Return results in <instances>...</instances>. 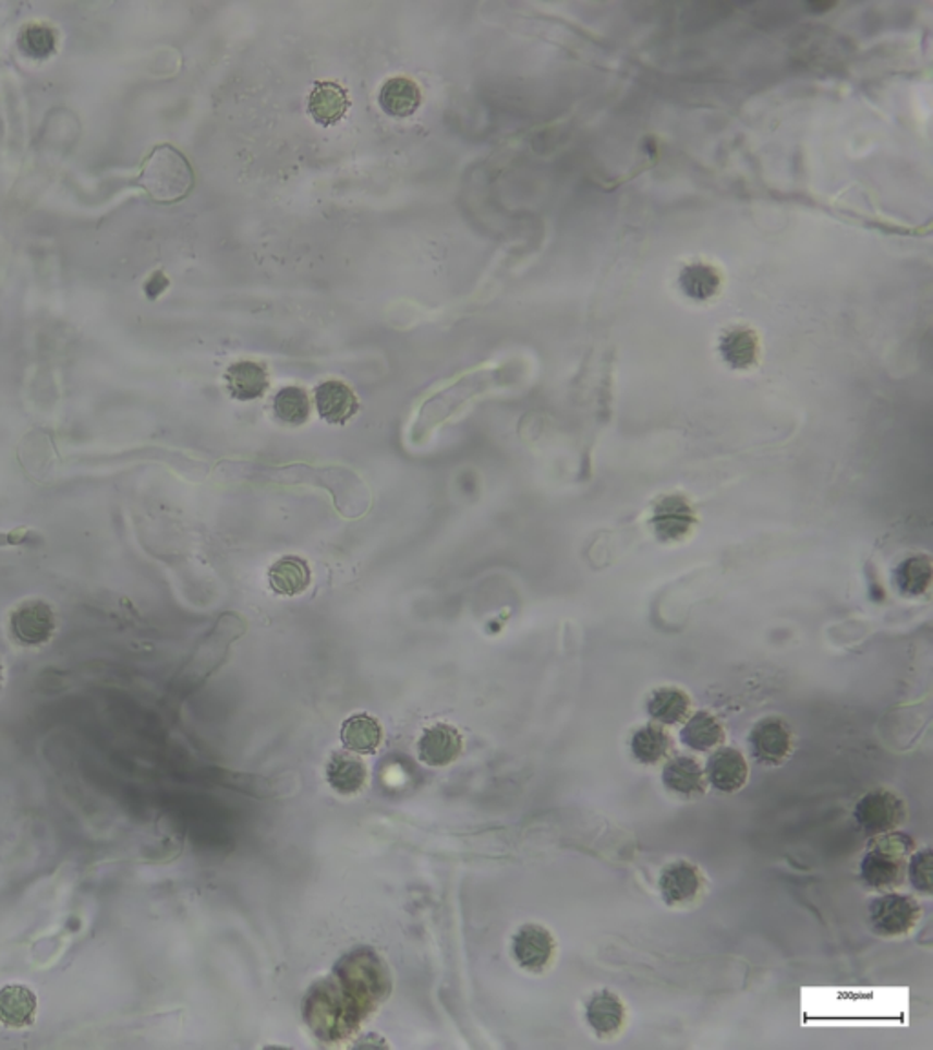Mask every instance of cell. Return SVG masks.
<instances>
[{
	"instance_id": "6",
	"label": "cell",
	"mask_w": 933,
	"mask_h": 1050,
	"mask_svg": "<svg viewBox=\"0 0 933 1050\" xmlns=\"http://www.w3.org/2000/svg\"><path fill=\"white\" fill-rule=\"evenodd\" d=\"M556 943L549 930L540 925H525L512 940V956L529 973H544L555 957Z\"/></svg>"
},
{
	"instance_id": "27",
	"label": "cell",
	"mask_w": 933,
	"mask_h": 1050,
	"mask_svg": "<svg viewBox=\"0 0 933 1050\" xmlns=\"http://www.w3.org/2000/svg\"><path fill=\"white\" fill-rule=\"evenodd\" d=\"M327 779L338 794H358L367 783V768L352 756H334L327 768Z\"/></svg>"
},
{
	"instance_id": "16",
	"label": "cell",
	"mask_w": 933,
	"mask_h": 1050,
	"mask_svg": "<svg viewBox=\"0 0 933 1050\" xmlns=\"http://www.w3.org/2000/svg\"><path fill=\"white\" fill-rule=\"evenodd\" d=\"M37 1016V995L24 985H7L0 989V1023L4 1027H32Z\"/></svg>"
},
{
	"instance_id": "26",
	"label": "cell",
	"mask_w": 933,
	"mask_h": 1050,
	"mask_svg": "<svg viewBox=\"0 0 933 1050\" xmlns=\"http://www.w3.org/2000/svg\"><path fill=\"white\" fill-rule=\"evenodd\" d=\"M272 409L276 418L284 425H292V427L305 425L311 418V396L303 387L289 385L279 389L278 395L274 396Z\"/></svg>"
},
{
	"instance_id": "20",
	"label": "cell",
	"mask_w": 933,
	"mask_h": 1050,
	"mask_svg": "<svg viewBox=\"0 0 933 1050\" xmlns=\"http://www.w3.org/2000/svg\"><path fill=\"white\" fill-rule=\"evenodd\" d=\"M718 350L729 367L750 369L759 362V338L750 328H729L718 341Z\"/></svg>"
},
{
	"instance_id": "18",
	"label": "cell",
	"mask_w": 933,
	"mask_h": 1050,
	"mask_svg": "<svg viewBox=\"0 0 933 1050\" xmlns=\"http://www.w3.org/2000/svg\"><path fill=\"white\" fill-rule=\"evenodd\" d=\"M585 1019L598 1036H615L626 1023V1005L617 994L602 990L591 995L585 1006Z\"/></svg>"
},
{
	"instance_id": "22",
	"label": "cell",
	"mask_w": 933,
	"mask_h": 1050,
	"mask_svg": "<svg viewBox=\"0 0 933 1050\" xmlns=\"http://www.w3.org/2000/svg\"><path fill=\"white\" fill-rule=\"evenodd\" d=\"M678 287L689 300L710 301L723 289V276L707 263H689L678 274Z\"/></svg>"
},
{
	"instance_id": "21",
	"label": "cell",
	"mask_w": 933,
	"mask_h": 1050,
	"mask_svg": "<svg viewBox=\"0 0 933 1050\" xmlns=\"http://www.w3.org/2000/svg\"><path fill=\"white\" fill-rule=\"evenodd\" d=\"M341 740H343L347 750L362 753V756H371L381 745L384 729L376 719L371 717L367 713H360V715H352L344 721L343 726H341Z\"/></svg>"
},
{
	"instance_id": "14",
	"label": "cell",
	"mask_w": 933,
	"mask_h": 1050,
	"mask_svg": "<svg viewBox=\"0 0 933 1050\" xmlns=\"http://www.w3.org/2000/svg\"><path fill=\"white\" fill-rule=\"evenodd\" d=\"M461 753V735L449 724H434L417 740V756L428 767H445Z\"/></svg>"
},
{
	"instance_id": "10",
	"label": "cell",
	"mask_w": 933,
	"mask_h": 1050,
	"mask_svg": "<svg viewBox=\"0 0 933 1050\" xmlns=\"http://www.w3.org/2000/svg\"><path fill=\"white\" fill-rule=\"evenodd\" d=\"M306 108L319 126L330 129L347 116L350 108L349 92L334 81H317L308 94Z\"/></svg>"
},
{
	"instance_id": "11",
	"label": "cell",
	"mask_w": 933,
	"mask_h": 1050,
	"mask_svg": "<svg viewBox=\"0 0 933 1050\" xmlns=\"http://www.w3.org/2000/svg\"><path fill=\"white\" fill-rule=\"evenodd\" d=\"M702 873L688 861L667 865L661 873V894L669 906L691 905L702 892Z\"/></svg>"
},
{
	"instance_id": "29",
	"label": "cell",
	"mask_w": 933,
	"mask_h": 1050,
	"mask_svg": "<svg viewBox=\"0 0 933 1050\" xmlns=\"http://www.w3.org/2000/svg\"><path fill=\"white\" fill-rule=\"evenodd\" d=\"M908 876L919 892L932 894V850L924 848L908 861Z\"/></svg>"
},
{
	"instance_id": "1",
	"label": "cell",
	"mask_w": 933,
	"mask_h": 1050,
	"mask_svg": "<svg viewBox=\"0 0 933 1050\" xmlns=\"http://www.w3.org/2000/svg\"><path fill=\"white\" fill-rule=\"evenodd\" d=\"M913 841L906 834L875 835L861 861V878L877 892H892L905 883Z\"/></svg>"
},
{
	"instance_id": "5",
	"label": "cell",
	"mask_w": 933,
	"mask_h": 1050,
	"mask_svg": "<svg viewBox=\"0 0 933 1050\" xmlns=\"http://www.w3.org/2000/svg\"><path fill=\"white\" fill-rule=\"evenodd\" d=\"M905 817V802L889 789H873L859 800L856 808L857 824L872 837L894 832Z\"/></svg>"
},
{
	"instance_id": "23",
	"label": "cell",
	"mask_w": 933,
	"mask_h": 1050,
	"mask_svg": "<svg viewBox=\"0 0 933 1050\" xmlns=\"http://www.w3.org/2000/svg\"><path fill=\"white\" fill-rule=\"evenodd\" d=\"M683 745L694 751H712L726 740V732L715 715L707 712H699L688 717L683 724L682 734Z\"/></svg>"
},
{
	"instance_id": "32",
	"label": "cell",
	"mask_w": 933,
	"mask_h": 1050,
	"mask_svg": "<svg viewBox=\"0 0 933 1050\" xmlns=\"http://www.w3.org/2000/svg\"><path fill=\"white\" fill-rule=\"evenodd\" d=\"M4 669H2V662H0V688H2V678H4Z\"/></svg>"
},
{
	"instance_id": "7",
	"label": "cell",
	"mask_w": 933,
	"mask_h": 1050,
	"mask_svg": "<svg viewBox=\"0 0 933 1050\" xmlns=\"http://www.w3.org/2000/svg\"><path fill=\"white\" fill-rule=\"evenodd\" d=\"M750 746L756 761L767 767H777L791 753V729L783 719L767 717L755 724L750 735Z\"/></svg>"
},
{
	"instance_id": "9",
	"label": "cell",
	"mask_w": 933,
	"mask_h": 1050,
	"mask_svg": "<svg viewBox=\"0 0 933 1050\" xmlns=\"http://www.w3.org/2000/svg\"><path fill=\"white\" fill-rule=\"evenodd\" d=\"M696 523L693 507L682 496H664L655 506L651 526L656 536L666 542L686 539Z\"/></svg>"
},
{
	"instance_id": "28",
	"label": "cell",
	"mask_w": 933,
	"mask_h": 1050,
	"mask_svg": "<svg viewBox=\"0 0 933 1050\" xmlns=\"http://www.w3.org/2000/svg\"><path fill=\"white\" fill-rule=\"evenodd\" d=\"M19 48L32 59H48L56 53L57 35L48 24L32 23L24 26L19 35Z\"/></svg>"
},
{
	"instance_id": "12",
	"label": "cell",
	"mask_w": 933,
	"mask_h": 1050,
	"mask_svg": "<svg viewBox=\"0 0 933 1050\" xmlns=\"http://www.w3.org/2000/svg\"><path fill=\"white\" fill-rule=\"evenodd\" d=\"M225 382L233 400H259L270 389L268 369L263 363L252 362V360L232 363L225 373Z\"/></svg>"
},
{
	"instance_id": "15",
	"label": "cell",
	"mask_w": 933,
	"mask_h": 1050,
	"mask_svg": "<svg viewBox=\"0 0 933 1050\" xmlns=\"http://www.w3.org/2000/svg\"><path fill=\"white\" fill-rule=\"evenodd\" d=\"M378 102L387 116L407 119L414 116L423 102L422 88L409 77H392L379 89Z\"/></svg>"
},
{
	"instance_id": "24",
	"label": "cell",
	"mask_w": 933,
	"mask_h": 1050,
	"mask_svg": "<svg viewBox=\"0 0 933 1050\" xmlns=\"http://www.w3.org/2000/svg\"><path fill=\"white\" fill-rule=\"evenodd\" d=\"M691 712V699L678 688H661L651 693L647 700V713L656 723L675 726L688 721Z\"/></svg>"
},
{
	"instance_id": "3",
	"label": "cell",
	"mask_w": 933,
	"mask_h": 1050,
	"mask_svg": "<svg viewBox=\"0 0 933 1050\" xmlns=\"http://www.w3.org/2000/svg\"><path fill=\"white\" fill-rule=\"evenodd\" d=\"M921 916V906L910 895L886 892L870 906L873 932L883 938H900L910 933Z\"/></svg>"
},
{
	"instance_id": "31",
	"label": "cell",
	"mask_w": 933,
	"mask_h": 1050,
	"mask_svg": "<svg viewBox=\"0 0 933 1050\" xmlns=\"http://www.w3.org/2000/svg\"><path fill=\"white\" fill-rule=\"evenodd\" d=\"M40 544L43 536L37 531L28 528L13 529L7 533H0V547H13V545Z\"/></svg>"
},
{
	"instance_id": "13",
	"label": "cell",
	"mask_w": 933,
	"mask_h": 1050,
	"mask_svg": "<svg viewBox=\"0 0 933 1050\" xmlns=\"http://www.w3.org/2000/svg\"><path fill=\"white\" fill-rule=\"evenodd\" d=\"M748 762L744 756L735 748H720L715 751L706 767V777L713 788L723 794H735L748 781Z\"/></svg>"
},
{
	"instance_id": "17",
	"label": "cell",
	"mask_w": 933,
	"mask_h": 1050,
	"mask_svg": "<svg viewBox=\"0 0 933 1050\" xmlns=\"http://www.w3.org/2000/svg\"><path fill=\"white\" fill-rule=\"evenodd\" d=\"M311 567L300 556H283L268 569V583L279 596H300L311 586Z\"/></svg>"
},
{
	"instance_id": "30",
	"label": "cell",
	"mask_w": 933,
	"mask_h": 1050,
	"mask_svg": "<svg viewBox=\"0 0 933 1050\" xmlns=\"http://www.w3.org/2000/svg\"><path fill=\"white\" fill-rule=\"evenodd\" d=\"M900 572H902V583H905L906 590L919 593L921 588H926L930 571H928V567H921V562H908L900 567Z\"/></svg>"
},
{
	"instance_id": "2",
	"label": "cell",
	"mask_w": 933,
	"mask_h": 1050,
	"mask_svg": "<svg viewBox=\"0 0 933 1050\" xmlns=\"http://www.w3.org/2000/svg\"><path fill=\"white\" fill-rule=\"evenodd\" d=\"M137 184L157 203H175L190 194L194 172L186 157L173 146H157L143 165Z\"/></svg>"
},
{
	"instance_id": "25",
	"label": "cell",
	"mask_w": 933,
	"mask_h": 1050,
	"mask_svg": "<svg viewBox=\"0 0 933 1050\" xmlns=\"http://www.w3.org/2000/svg\"><path fill=\"white\" fill-rule=\"evenodd\" d=\"M671 750V737L666 729H662L661 726H655V724H647V726L637 729L633 739H631L633 757L642 764H656L662 759H666Z\"/></svg>"
},
{
	"instance_id": "19",
	"label": "cell",
	"mask_w": 933,
	"mask_h": 1050,
	"mask_svg": "<svg viewBox=\"0 0 933 1050\" xmlns=\"http://www.w3.org/2000/svg\"><path fill=\"white\" fill-rule=\"evenodd\" d=\"M662 781L667 789L688 797L706 792V773L702 772V767L693 757L678 756L667 761Z\"/></svg>"
},
{
	"instance_id": "4",
	"label": "cell",
	"mask_w": 933,
	"mask_h": 1050,
	"mask_svg": "<svg viewBox=\"0 0 933 1050\" xmlns=\"http://www.w3.org/2000/svg\"><path fill=\"white\" fill-rule=\"evenodd\" d=\"M57 618L50 604L39 599L24 601L10 615V631L19 644L39 648L56 633Z\"/></svg>"
},
{
	"instance_id": "8",
	"label": "cell",
	"mask_w": 933,
	"mask_h": 1050,
	"mask_svg": "<svg viewBox=\"0 0 933 1050\" xmlns=\"http://www.w3.org/2000/svg\"><path fill=\"white\" fill-rule=\"evenodd\" d=\"M314 406L323 422L344 425L356 417L360 401L354 390L339 379H327L314 389Z\"/></svg>"
}]
</instances>
